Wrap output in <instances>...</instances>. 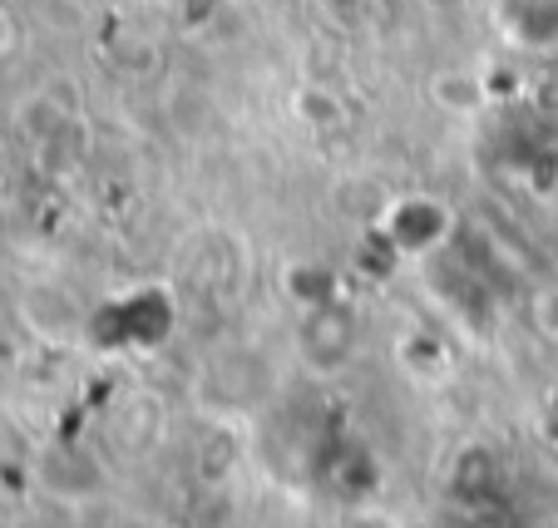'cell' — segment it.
Masks as SVG:
<instances>
[{
  "label": "cell",
  "instance_id": "cell-6",
  "mask_svg": "<svg viewBox=\"0 0 558 528\" xmlns=\"http://www.w3.org/2000/svg\"><path fill=\"white\" fill-rule=\"evenodd\" d=\"M538 327H544L548 336L558 341V286H554V292L538 296Z\"/></svg>",
  "mask_w": 558,
  "mask_h": 528
},
{
  "label": "cell",
  "instance_id": "cell-8",
  "mask_svg": "<svg viewBox=\"0 0 558 528\" xmlns=\"http://www.w3.org/2000/svg\"><path fill=\"white\" fill-rule=\"evenodd\" d=\"M5 45H11V15L0 11V54H5Z\"/></svg>",
  "mask_w": 558,
  "mask_h": 528
},
{
  "label": "cell",
  "instance_id": "cell-2",
  "mask_svg": "<svg viewBox=\"0 0 558 528\" xmlns=\"http://www.w3.org/2000/svg\"><path fill=\"white\" fill-rule=\"evenodd\" d=\"M105 321H119V331H114L119 346H148V341H163V331L173 321V302H169V292L144 286V292L119 296L114 307L105 311Z\"/></svg>",
  "mask_w": 558,
  "mask_h": 528
},
{
  "label": "cell",
  "instance_id": "cell-7",
  "mask_svg": "<svg viewBox=\"0 0 558 528\" xmlns=\"http://www.w3.org/2000/svg\"><path fill=\"white\" fill-rule=\"evenodd\" d=\"M548 440H558V395L548 401Z\"/></svg>",
  "mask_w": 558,
  "mask_h": 528
},
{
  "label": "cell",
  "instance_id": "cell-3",
  "mask_svg": "<svg viewBox=\"0 0 558 528\" xmlns=\"http://www.w3.org/2000/svg\"><path fill=\"white\" fill-rule=\"evenodd\" d=\"M499 25L524 50H554L558 45V0H499Z\"/></svg>",
  "mask_w": 558,
  "mask_h": 528
},
{
  "label": "cell",
  "instance_id": "cell-1",
  "mask_svg": "<svg viewBox=\"0 0 558 528\" xmlns=\"http://www.w3.org/2000/svg\"><path fill=\"white\" fill-rule=\"evenodd\" d=\"M376 228H380V237H386L390 253L425 257V253H435V247L450 243L454 218L440 198H421V193H411V198L386 202V212H380Z\"/></svg>",
  "mask_w": 558,
  "mask_h": 528
},
{
  "label": "cell",
  "instance_id": "cell-5",
  "mask_svg": "<svg viewBox=\"0 0 558 528\" xmlns=\"http://www.w3.org/2000/svg\"><path fill=\"white\" fill-rule=\"evenodd\" d=\"M430 95L440 99L445 109H454V114H470V109H480L485 89H480V79H474V74H440V79L430 85Z\"/></svg>",
  "mask_w": 558,
  "mask_h": 528
},
{
  "label": "cell",
  "instance_id": "cell-4",
  "mask_svg": "<svg viewBox=\"0 0 558 528\" xmlns=\"http://www.w3.org/2000/svg\"><path fill=\"white\" fill-rule=\"evenodd\" d=\"M306 321H316L322 327V341H302L306 346V356L316 360V366H337V360H347V351H351V317L337 307V302H322V307H312V317Z\"/></svg>",
  "mask_w": 558,
  "mask_h": 528
}]
</instances>
